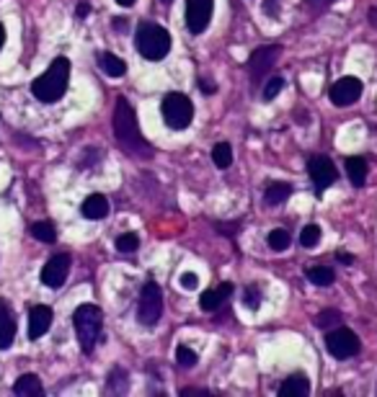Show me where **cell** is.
Returning a JSON list of instances; mask_svg holds the SVG:
<instances>
[{"label": "cell", "instance_id": "1", "mask_svg": "<svg viewBox=\"0 0 377 397\" xmlns=\"http://www.w3.org/2000/svg\"><path fill=\"white\" fill-rule=\"evenodd\" d=\"M114 137L121 144V150L135 158H150V144L145 142L140 124H137V114L124 95L117 98V109H114Z\"/></svg>", "mask_w": 377, "mask_h": 397}, {"label": "cell", "instance_id": "2", "mask_svg": "<svg viewBox=\"0 0 377 397\" xmlns=\"http://www.w3.org/2000/svg\"><path fill=\"white\" fill-rule=\"evenodd\" d=\"M67 83H70V62L65 57H57L55 62L47 67V72H41L39 78L32 83V93L41 104H55L65 95Z\"/></svg>", "mask_w": 377, "mask_h": 397}, {"label": "cell", "instance_id": "3", "mask_svg": "<svg viewBox=\"0 0 377 397\" xmlns=\"http://www.w3.org/2000/svg\"><path fill=\"white\" fill-rule=\"evenodd\" d=\"M72 325L78 333L83 354H91L96 349V343L101 341V328H104V315L96 304H81L75 315H72Z\"/></svg>", "mask_w": 377, "mask_h": 397}, {"label": "cell", "instance_id": "4", "mask_svg": "<svg viewBox=\"0 0 377 397\" xmlns=\"http://www.w3.org/2000/svg\"><path fill=\"white\" fill-rule=\"evenodd\" d=\"M135 44H137V52H140L145 60L158 62V60H163V57L168 55L171 34L166 32L161 24H150V21H145V24H140V29H137Z\"/></svg>", "mask_w": 377, "mask_h": 397}, {"label": "cell", "instance_id": "5", "mask_svg": "<svg viewBox=\"0 0 377 397\" xmlns=\"http://www.w3.org/2000/svg\"><path fill=\"white\" fill-rule=\"evenodd\" d=\"M161 114H163V121H166L171 129L181 132V129L189 127V124H192V119H194L192 98H189V95H184V93H168L166 98H163Z\"/></svg>", "mask_w": 377, "mask_h": 397}, {"label": "cell", "instance_id": "6", "mask_svg": "<svg viewBox=\"0 0 377 397\" xmlns=\"http://www.w3.org/2000/svg\"><path fill=\"white\" fill-rule=\"evenodd\" d=\"M163 315V292L155 281H147L140 294V304H137V320L143 325H155Z\"/></svg>", "mask_w": 377, "mask_h": 397}, {"label": "cell", "instance_id": "7", "mask_svg": "<svg viewBox=\"0 0 377 397\" xmlns=\"http://www.w3.org/2000/svg\"><path fill=\"white\" fill-rule=\"evenodd\" d=\"M326 351L338 361H346L359 354V338L349 328H331L326 335Z\"/></svg>", "mask_w": 377, "mask_h": 397}, {"label": "cell", "instance_id": "8", "mask_svg": "<svg viewBox=\"0 0 377 397\" xmlns=\"http://www.w3.org/2000/svg\"><path fill=\"white\" fill-rule=\"evenodd\" d=\"M215 11V0H186V29L192 34H201L209 26Z\"/></svg>", "mask_w": 377, "mask_h": 397}, {"label": "cell", "instance_id": "9", "mask_svg": "<svg viewBox=\"0 0 377 397\" xmlns=\"http://www.w3.org/2000/svg\"><path fill=\"white\" fill-rule=\"evenodd\" d=\"M67 274H70V255L57 253L44 263V269H41L39 276H41V284H47L49 289H60V286L65 284Z\"/></svg>", "mask_w": 377, "mask_h": 397}, {"label": "cell", "instance_id": "10", "mask_svg": "<svg viewBox=\"0 0 377 397\" xmlns=\"http://www.w3.org/2000/svg\"><path fill=\"white\" fill-rule=\"evenodd\" d=\"M279 52L282 49L277 47V44H266V47H258L256 52L249 57V72H251V80H253V83H258L266 72L272 70V65L277 62Z\"/></svg>", "mask_w": 377, "mask_h": 397}, {"label": "cell", "instance_id": "11", "mask_svg": "<svg viewBox=\"0 0 377 397\" xmlns=\"http://www.w3.org/2000/svg\"><path fill=\"white\" fill-rule=\"evenodd\" d=\"M307 173H310V178H313L315 191H318V194H323V191L329 189L331 183L338 178L336 166H333L326 155H318V158L310 160V163H307Z\"/></svg>", "mask_w": 377, "mask_h": 397}, {"label": "cell", "instance_id": "12", "mask_svg": "<svg viewBox=\"0 0 377 397\" xmlns=\"http://www.w3.org/2000/svg\"><path fill=\"white\" fill-rule=\"evenodd\" d=\"M331 101L336 106H349L354 101H359L362 95V80L359 78H352V75H346V78L336 80L329 90Z\"/></svg>", "mask_w": 377, "mask_h": 397}, {"label": "cell", "instance_id": "13", "mask_svg": "<svg viewBox=\"0 0 377 397\" xmlns=\"http://www.w3.org/2000/svg\"><path fill=\"white\" fill-rule=\"evenodd\" d=\"M52 318H55V312H52V307H47V304L32 307V312H29V338H32V341H39L41 335L52 328Z\"/></svg>", "mask_w": 377, "mask_h": 397}, {"label": "cell", "instance_id": "14", "mask_svg": "<svg viewBox=\"0 0 377 397\" xmlns=\"http://www.w3.org/2000/svg\"><path fill=\"white\" fill-rule=\"evenodd\" d=\"M13 338H16V315L8 302L0 300V349H11Z\"/></svg>", "mask_w": 377, "mask_h": 397}, {"label": "cell", "instance_id": "15", "mask_svg": "<svg viewBox=\"0 0 377 397\" xmlns=\"http://www.w3.org/2000/svg\"><path fill=\"white\" fill-rule=\"evenodd\" d=\"M230 294H233V284H220L217 289H209L199 297V307L204 312H212V310H220L227 300H230Z\"/></svg>", "mask_w": 377, "mask_h": 397}, {"label": "cell", "instance_id": "16", "mask_svg": "<svg viewBox=\"0 0 377 397\" xmlns=\"http://www.w3.org/2000/svg\"><path fill=\"white\" fill-rule=\"evenodd\" d=\"M282 397H307L310 395V382L305 374H292L279 384Z\"/></svg>", "mask_w": 377, "mask_h": 397}, {"label": "cell", "instance_id": "17", "mask_svg": "<svg viewBox=\"0 0 377 397\" xmlns=\"http://www.w3.org/2000/svg\"><path fill=\"white\" fill-rule=\"evenodd\" d=\"M81 215L86 217V220H104V217L109 215V201H106V196L91 194V196L83 201Z\"/></svg>", "mask_w": 377, "mask_h": 397}, {"label": "cell", "instance_id": "18", "mask_svg": "<svg viewBox=\"0 0 377 397\" xmlns=\"http://www.w3.org/2000/svg\"><path fill=\"white\" fill-rule=\"evenodd\" d=\"M13 392H16L18 397H39L41 392H44V387H41V379L37 374H24V377L16 379Z\"/></svg>", "mask_w": 377, "mask_h": 397}, {"label": "cell", "instance_id": "19", "mask_svg": "<svg viewBox=\"0 0 377 397\" xmlns=\"http://www.w3.org/2000/svg\"><path fill=\"white\" fill-rule=\"evenodd\" d=\"M98 67H101L109 78H121V75L127 72V65L121 62L119 57H114L112 52H101V55H98Z\"/></svg>", "mask_w": 377, "mask_h": 397}, {"label": "cell", "instance_id": "20", "mask_svg": "<svg viewBox=\"0 0 377 397\" xmlns=\"http://www.w3.org/2000/svg\"><path fill=\"white\" fill-rule=\"evenodd\" d=\"M289 194H292V186L284 181H277V183H269L266 186V194H264V201L269 204V207H277V204H282V201H287Z\"/></svg>", "mask_w": 377, "mask_h": 397}, {"label": "cell", "instance_id": "21", "mask_svg": "<svg viewBox=\"0 0 377 397\" xmlns=\"http://www.w3.org/2000/svg\"><path fill=\"white\" fill-rule=\"evenodd\" d=\"M346 173L354 186H364L367 181V163L362 158H346Z\"/></svg>", "mask_w": 377, "mask_h": 397}, {"label": "cell", "instance_id": "22", "mask_svg": "<svg viewBox=\"0 0 377 397\" xmlns=\"http://www.w3.org/2000/svg\"><path fill=\"white\" fill-rule=\"evenodd\" d=\"M333 278H336V274L329 266H313V269H307V281L315 286H331Z\"/></svg>", "mask_w": 377, "mask_h": 397}, {"label": "cell", "instance_id": "23", "mask_svg": "<svg viewBox=\"0 0 377 397\" xmlns=\"http://www.w3.org/2000/svg\"><path fill=\"white\" fill-rule=\"evenodd\" d=\"M212 160H215L217 168H230V163H233V147H230L227 142L215 144V150H212Z\"/></svg>", "mask_w": 377, "mask_h": 397}, {"label": "cell", "instance_id": "24", "mask_svg": "<svg viewBox=\"0 0 377 397\" xmlns=\"http://www.w3.org/2000/svg\"><path fill=\"white\" fill-rule=\"evenodd\" d=\"M32 235L41 243H55L57 240V230L52 222H34L32 224Z\"/></svg>", "mask_w": 377, "mask_h": 397}, {"label": "cell", "instance_id": "25", "mask_svg": "<svg viewBox=\"0 0 377 397\" xmlns=\"http://www.w3.org/2000/svg\"><path fill=\"white\" fill-rule=\"evenodd\" d=\"M315 325L323 328V330H331V328L341 325V312L338 310H323L318 318H315Z\"/></svg>", "mask_w": 377, "mask_h": 397}, {"label": "cell", "instance_id": "26", "mask_svg": "<svg viewBox=\"0 0 377 397\" xmlns=\"http://www.w3.org/2000/svg\"><path fill=\"white\" fill-rule=\"evenodd\" d=\"M137 248H140V238H137L135 232H124L117 238V250L119 253H135Z\"/></svg>", "mask_w": 377, "mask_h": 397}, {"label": "cell", "instance_id": "27", "mask_svg": "<svg viewBox=\"0 0 377 397\" xmlns=\"http://www.w3.org/2000/svg\"><path fill=\"white\" fill-rule=\"evenodd\" d=\"M300 243L305 248H315L321 243V227L318 224H305V230L300 232Z\"/></svg>", "mask_w": 377, "mask_h": 397}, {"label": "cell", "instance_id": "28", "mask_svg": "<svg viewBox=\"0 0 377 397\" xmlns=\"http://www.w3.org/2000/svg\"><path fill=\"white\" fill-rule=\"evenodd\" d=\"M269 248L272 250H287L289 248V232L287 230H272L269 232Z\"/></svg>", "mask_w": 377, "mask_h": 397}, {"label": "cell", "instance_id": "29", "mask_svg": "<svg viewBox=\"0 0 377 397\" xmlns=\"http://www.w3.org/2000/svg\"><path fill=\"white\" fill-rule=\"evenodd\" d=\"M109 387L114 389V392H127L129 389V374H124L121 369H114V374H112V379H109Z\"/></svg>", "mask_w": 377, "mask_h": 397}, {"label": "cell", "instance_id": "30", "mask_svg": "<svg viewBox=\"0 0 377 397\" xmlns=\"http://www.w3.org/2000/svg\"><path fill=\"white\" fill-rule=\"evenodd\" d=\"M176 361H178V366H181V369H189V366L197 364V354H194L189 346H178V349H176Z\"/></svg>", "mask_w": 377, "mask_h": 397}, {"label": "cell", "instance_id": "31", "mask_svg": "<svg viewBox=\"0 0 377 397\" xmlns=\"http://www.w3.org/2000/svg\"><path fill=\"white\" fill-rule=\"evenodd\" d=\"M282 88H284V80H282V78L269 80V83H266V88H264V101H272V98H277Z\"/></svg>", "mask_w": 377, "mask_h": 397}, {"label": "cell", "instance_id": "32", "mask_svg": "<svg viewBox=\"0 0 377 397\" xmlns=\"http://www.w3.org/2000/svg\"><path fill=\"white\" fill-rule=\"evenodd\" d=\"M258 302H261V300H258V286H249V289H246V307L256 310Z\"/></svg>", "mask_w": 377, "mask_h": 397}, {"label": "cell", "instance_id": "33", "mask_svg": "<svg viewBox=\"0 0 377 397\" xmlns=\"http://www.w3.org/2000/svg\"><path fill=\"white\" fill-rule=\"evenodd\" d=\"M197 284H199V278H197V274H181V286L184 289H197Z\"/></svg>", "mask_w": 377, "mask_h": 397}, {"label": "cell", "instance_id": "34", "mask_svg": "<svg viewBox=\"0 0 377 397\" xmlns=\"http://www.w3.org/2000/svg\"><path fill=\"white\" fill-rule=\"evenodd\" d=\"M264 11L266 16H277L279 13V0H264Z\"/></svg>", "mask_w": 377, "mask_h": 397}, {"label": "cell", "instance_id": "35", "mask_svg": "<svg viewBox=\"0 0 377 397\" xmlns=\"http://www.w3.org/2000/svg\"><path fill=\"white\" fill-rule=\"evenodd\" d=\"M88 13H91V3L81 0V3H78V18H86Z\"/></svg>", "mask_w": 377, "mask_h": 397}, {"label": "cell", "instance_id": "36", "mask_svg": "<svg viewBox=\"0 0 377 397\" xmlns=\"http://www.w3.org/2000/svg\"><path fill=\"white\" fill-rule=\"evenodd\" d=\"M201 93H215V83H207V80H199Z\"/></svg>", "mask_w": 377, "mask_h": 397}, {"label": "cell", "instance_id": "37", "mask_svg": "<svg viewBox=\"0 0 377 397\" xmlns=\"http://www.w3.org/2000/svg\"><path fill=\"white\" fill-rule=\"evenodd\" d=\"M124 24H127L124 18H114V29H117V32H124Z\"/></svg>", "mask_w": 377, "mask_h": 397}, {"label": "cell", "instance_id": "38", "mask_svg": "<svg viewBox=\"0 0 377 397\" xmlns=\"http://www.w3.org/2000/svg\"><path fill=\"white\" fill-rule=\"evenodd\" d=\"M369 24H372V26H377V8H372V11H369Z\"/></svg>", "mask_w": 377, "mask_h": 397}, {"label": "cell", "instance_id": "39", "mask_svg": "<svg viewBox=\"0 0 377 397\" xmlns=\"http://www.w3.org/2000/svg\"><path fill=\"white\" fill-rule=\"evenodd\" d=\"M3 44H6V26L0 24V49H3Z\"/></svg>", "mask_w": 377, "mask_h": 397}, {"label": "cell", "instance_id": "40", "mask_svg": "<svg viewBox=\"0 0 377 397\" xmlns=\"http://www.w3.org/2000/svg\"><path fill=\"white\" fill-rule=\"evenodd\" d=\"M329 3H333V0H310V6H329Z\"/></svg>", "mask_w": 377, "mask_h": 397}, {"label": "cell", "instance_id": "41", "mask_svg": "<svg viewBox=\"0 0 377 397\" xmlns=\"http://www.w3.org/2000/svg\"><path fill=\"white\" fill-rule=\"evenodd\" d=\"M338 261H341V263H352V255L341 253V255H338Z\"/></svg>", "mask_w": 377, "mask_h": 397}, {"label": "cell", "instance_id": "42", "mask_svg": "<svg viewBox=\"0 0 377 397\" xmlns=\"http://www.w3.org/2000/svg\"><path fill=\"white\" fill-rule=\"evenodd\" d=\"M117 3H119V6H124V8H129V6L135 3V0H117Z\"/></svg>", "mask_w": 377, "mask_h": 397}, {"label": "cell", "instance_id": "43", "mask_svg": "<svg viewBox=\"0 0 377 397\" xmlns=\"http://www.w3.org/2000/svg\"><path fill=\"white\" fill-rule=\"evenodd\" d=\"M163 3H171V0H163Z\"/></svg>", "mask_w": 377, "mask_h": 397}]
</instances>
